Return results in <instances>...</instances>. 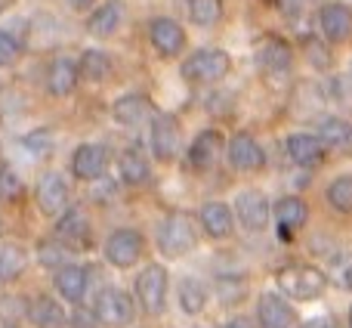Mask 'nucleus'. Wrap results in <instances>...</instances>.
<instances>
[{
    "label": "nucleus",
    "mask_w": 352,
    "mask_h": 328,
    "mask_svg": "<svg viewBox=\"0 0 352 328\" xmlns=\"http://www.w3.org/2000/svg\"><path fill=\"white\" fill-rule=\"evenodd\" d=\"M275 282L281 288V298L287 300H318L328 291V276L312 263H291L275 273Z\"/></svg>",
    "instance_id": "f257e3e1"
},
{
    "label": "nucleus",
    "mask_w": 352,
    "mask_h": 328,
    "mask_svg": "<svg viewBox=\"0 0 352 328\" xmlns=\"http://www.w3.org/2000/svg\"><path fill=\"white\" fill-rule=\"evenodd\" d=\"M133 294L146 316H164L167 294H170V273L164 263H146L133 282Z\"/></svg>",
    "instance_id": "f03ea898"
},
{
    "label": "nucleus",
    "mask_w": 352,
    "mask_h": 328,
    "mask_svg": "<svg viewBox=\"0 0 352 328\" xmlns=\"http://www.w3.org/2000/svg\"><path fill=\"white\" fill-rule=\"evenodd\" d=\"M198 245V226L188 214L182 211H170L164 220L158 223V251L164 257H186L188 251Z\"/></svg>",
    "instance_id": "7ed1b4c3"
},
{
    "label": "nucleus",
    "mask_w": 352,
    "mask_h": 328,
    "mask_svg": "<svg viewBox=\"0 0 352 328\" xmlns=\"http://www.w3.org/2000/svg\"><path fill=\"white\" fill-rule=\"evenodd\" d=\"M179 72L192 84H219L232 72V56L219 47H201L182 59Z\"/></svg>",
    "instance_id": "20e7f679"
},
{
    "label": "nucleus",
    "mask_w": 352,
    "mask_h": 328,
    "mask_svg": "<svg viewBox=\"0 0 352 328\" xmlns=\"http://www.w3.org/2000/svg\"><path fill=\"white\" fill-rule=\"evenodd\" d=\"M93 316H96L99 325H109V328H121L130 325L136 316V300L130 298L124 288H102L96 294V304H93Z\"/></svg>",
    "instance_id": "39448f33"
},
{
    "label": "nucleus",
    "mask_w": 352,
    "mask_h": 328,
    "mask_svg": "<svg viewBox=\"0 0 352 328\" xmlns=\"http://www.w3.org/2000/svg\"><path fill=\"white\" fill-rule=\"evenodd\" d=\"M232 217H238V223L248 232H263L272 220V205L269 198L260 192V189H241L232 201Z\"/></svg>",
    "instance_id": "423d86ee"
},
{
    "label": "nucleus",
    "mask_w": 352,
    "mask_h": 328,
    "mask_svg": "<svg viewBox=\"0 0 352 328\" xmlns=\"http://www.w3.org/2000/svg\"><path fill=\"white\" fill-rule=\"evenodd\" d=\"M226 161L238 174H256L266 167V152L256 143V136H250L248 130H238L229 143H226Z\"/></svg>",
    "instance_id": "0eeeda50"
},
{
    "label": "nucleus",
    "mask_w": 352,
    "mask_h": 328,
    "mask_svg": "<svg viewBox=\"0 0 352 328\" xmlns=\"http://www.w3.org/2000/svg\"><path fill=\"white\" fill-rule=\"evenodd\" d=\"M142 248H146L142 232L130 229V226H121V229H115L105 238V260L118 269H130L142 257Z\"/></svg>",
    "instance_id": "6e6552de"
},
{
    "label": "nucleus",
    "mask_w": 352,
    "mask_h": 328,
    "mask_svg": "<svg viewBox=\"0 0 352 328\" xmlns=\"http://www.w3.org/2000/svg\"><path fill=\"white\" fill-rule=\"evenodd\" d=\"M148 146H152V155L158 161H173L176 155H179L182 130H179V121H176L170 112H158V115H152Z\"/></svg>",
    "instance_id": "1a4fd4ad"
},
{
    "label": "nucleus",
    "mask_w": 352,
    "mask_h": 328,
    "mask_svg": "<svg viewBox=\"0 0 352 328\" xmlns=\"http://www.w3.org/2000/svg\"><path fill=\"white\" fill-rule=\"evenodd\" d=\"M148 41H152L155 53L164 59H176L186 50V28L170 16H155L148 22Z\"/></svg>",
    "instance_id": "9d476101"
},
{
    "label": "nucleus",
    "mask_w": 352,
    "mask_h": 328,
    "mask_svg": "<svg viewBox=\"0 0 352 328\" xmlns=\"http://www.w3.org/2000/svg\"><path fill=\"white\" fill-rule=\"evenodd\" d=\"M318 31H322L324 43H346L352 37V6L331 0L318 10Z\"/></svg>",
    "instance_id": "9b49d317"
},
{
    "label": "nucleus",
    "mask_w": 352,
    "mask_h": 328,
    "mask_svg": "<svg viewBox=\"0 0 352 328\" xmlns=\"http://www.w3.org/2000/svg\"><path fill=\"white\" fill-rule=\"evenodd\" d=\"M272 214H275V223H278L281 242H291L294 232L309 223V205L300 195H281L272 205Z\"/></svg>",
    "instance_id": "f8f14e48"
},
{
    "label": "nucleus",
    "mask_w": 352,
    "mask_h": 328,
    "mask_svg": "<svg viewBox=\"0 0 352 328\" xmlns=\"http://www.w3.org/2000/svg\"><path fill=\"white\" fill-rule=\"evenodd\" d=\"M56 242L65 245L68 251L87 248L93 242V226L80 207H68L65 214H59V220H56Z\"/></svg>",
    "instance_id": "ddd939ff"
},
{
    "label": "nucleus",
    "mask_w": 352,
    "mask_h": 328,
    "mask_svg": "<svg viewBox=\"0 0 352 328\" xmlns=\"http://www.w3.org/2000/svg\"><path fill=\"white\" fill-rule=\"evenodd\" d=\"M256 328H294L297 325V313L287 304V298H281L278 291H266L256 300Z\"/></svg>",
    "instance_id": "4468645a"
},
{
    "label": "nucleus",
    "mask_w": 352,
    "mask_h": 328,
    "mask_svg": "<svg viewBox=\"0 0 352 328\" xmlns=\"http://www.w3.org/2000/svg\"><path fill=\"white\" fill-rule=\"evenodd\" d=\"M226 152V140L217 127H207L188 143V152H186V161L188 167L195 170H210L213 164L219 161V155Z\"/></svg>",
    "instance_id": "2eb2a0df"
},
{
    "label": "nucleus",
    "mask_w": 352,
    "mask_h": 328,
    "mask_svg": "<svg viewBox=\"0 0 352 328\" xmlns=\"http://www.w3.org/2000/svg\"><path fill=\"white\" fill-rule=\"evenodd\" d=\"M37 207H41L47 217H59L68 211V183L62 174L50 170L37 180Z\"/></svg>",
    "instance_id": "dca6fc26"
},
{
    "label": "nucleus",
    "mask_w": 352,
    "mask_h": 328,
    "mask_svg": "<svg viewBox=\"0 0 352 328\" xmlns=\"http://www.w3.org/2000/svg\"><path fill=\"white\" fill-rule=\"evenodd\" d=\"M109 170V149L102 146V143H84V146L74 149L72 155V174L78 176V180H99V176Z\"/></svg>",
    "instance_id": "f3484780"
},
{
    "label": "nucleus",
    "mask_w": 352,
    "mask_h": 328,
    "mask_svg": "<svg viewBox=\"0 0 352 328\" xmlns=\"http://www.w3.org/2000/svg\"><path fill=\"white\" fill-rule=\"evenodd\" d=\"M155 115V105L146 93H124L111 103V118H115L121 127H140L148 118Z\"/></svg>",
    "instance_id": "a211bd4d"
},
{
    "label": "nucleus",
    "mask_w": 352,
    "mask_h": 328,
    "mask_svg": "<svg viewBox=\"0 0 352 328\" xmlns=\"http://www.w3.org/2000/svg\"><path fill=\"white\" fill-rule=\"evenodd\" d=\"M198 223L204 236L213 242H223L235 232V217H232V207L226 201H204L198 211Z\"/></svg>",
    "instance_id": "6ab92c4d"
},
{
    "label": "nucleus",
    "mask_w": 352,
    "mask_h": 328,
    "mask_svg": "<svg viewBox=\"0 0 352 328\" xmlns=\"http://www.w3.org/2000/svg\"><path fill=\"white\" fill-rule=\"evenodd\" d=\"M285 152H287V158L303 170L322 167V161H324V146L312 134H291L285 140Z\"/></svg>",
    "instance_id": "aec40b11"
},
{
    "label": "nucleus",
    "mask_w": 352,
    "mask_h": 328,
    "mask_svg": "<svg viewBox=\"0 0 352 328\" xmlns=\"http://www.w3.org/2000/svg\"><path fill=\"white\" fill-rule=\"evenodd\" d=\"M56 291L62 300L68 304H84L87 285H90V269L80 267V263H65L62 269H56Z\"/></svg>",
    "instance_id": "412c9836"
},
{
    "label": "nucleus",
    "mask_w": 352,
    "mask_h": 328,
    "mask_svg": "<svg viewBox=\"0 0 352 328\" xmlns=\"http://www.w3.org/2000/svg\"><path fill=\"white\" fill-rule=\"evenodd\" d=\"M260 68L266 74H272V78H285V74H291V68H294L291 43L281 41V37H269V41L260 47Z\"/></svg>",
    "instance_id": "4be33fe9"
},
{
    "label": "nucleus",
    "mask_w": 352,
    "mask_h": 328,
    "mask_svg": "<svg viewBox=\"0 0 352 328\" xmlns=\"http://www.w3.org/2000/svg\"><path fill=\"white\" fill-rule=\"evenodd\" d=\"M78 81H80V72H78V62L74 59H68V56H56V59L50 62L47 90L53 93V96H68V93H74Z\"/></svg>",
    "instance_id": "5701e85b"
},
{
    "label": "nucleus",
    "mask_w": 352,
    "mask_h": 328,
    "mask_svg": "<svg viewBox=\"0 0 352 328\" xmlns=\"http://www.w3.org/2000/svg\"><path fill=\"white\" fill-rule=\"evenodd\" d=\"M25 316L31 319L34 328H65L68 325V313L62 310V304H56L47 294L31 300V304L25 307Z\"/></svg>",
    "instance_id": "b1692460"
},
{
    "label": "nucleus",
    "mask_w": 352,
    "mask_h": 328,
    "mask_svg": "<svg viewBox=\"0 0 352 328\" xmlns=\"http://www.w3.org/2000/svg\"><path fill=\"white\" fill-rule=\"evenodd\" d=\"M121 25H124V3L121 0H105V3L96 6V10L90 12V19H87V28H90L96 37L115 34Z\"/></svg>",
    "instance_id": "393cba45"
},
{
    "label": "nucleus",
    "mask_w": 352,
    "mask_h": 328,
    "mask_svg": "<svg viewBox=\"0 0 352 328\" xmlns=\"http://www.w3.org/2000/svg\"><path fill=\"white\" fill-rule=\"evenodd\" d=\"M207 298H210V291H207V285L198 276H186L179 282V288H176V300H179V310L186 316H201L207 307Z\"/></svg>",
    "instance_id": "a878e982"
},
{
    "label": "nucleus",
    "mask_w": 352,
    "mask_h": 328,
    "mask_svg": "<svg viewBox=\"0 0 352 328\" xmlns=\"http://www.w3.org/2000/svg\"><path fill=\"white\" fill-rule=\"evenodd\" d=\"M118 174L127 186H146L152 180V164L140 149H124L121 158H118Z\"/></svg>",
    "instance_id": "bb28decb"
},
{
    "label": "nucleus",
    "mask_w": 352,
    "mask_h": 328,
    "mask_svg": "<svg viewBox=\"0 0 352 328\" xmlns=\"http://www.w3.org/2000/svg\"><path fill=\"white\" fill-rule=\"evenodd\" d=\"M28 269V251L22 245H0V285H10Z\"/></svg>",
    "instance_id": "cd10ccee"
},
{
    "label": "nucleus",
    "mask_w": 352,
    "mask_h": 328,
    "mask_svg": "<svg viewBox=\"0 0 352 328\" xmlns=\"http://www.w3.org/2000/svg\"><path fill=\"white\" fill-rule=\"evenodd\" d=\"M318 143H322L324 149H346L352 146V124L346 121V118H324L322 124H318Z\"/></svg>",
    "instance_id": "c85d7f7f"
},
{
    "label": "nucleus",
    "mask_w": 352,
    "mask_h": 328,
    "mask_svg": "<svg viewBox=\"0 0 352 328\" xmlns=\"http://www.w3.org/2000/svg\"><path fill=\"white\" fill-rule=\"evenodd\" d=\"M213 298L223 307H235L248 298V279L238 273H223L213 279Z\"/></svg>",
    "instance_id": "c756f323"
},
{
    "label": "nucleus",
    "mask_w": 352,
    "mask_h": 328,
    "mask_svg": "<svg viewBox=\"0 0 352 328\" xmlns=\"http://www.w3.org/2000/svg\"><path fill=\"white\" fill-rule=\"evenodd\" d=\"M111 68H115V62H111V56L105 53V50H84V53H80V59H78L80 78L93 81V84H99V81L109 78Z\"/></svg>",
    "instance_id": "7c9ffc66"
},
{
    "label": "nucleus",
    "mask_w": 352,
    "mask_h": 328,
    "mask_svg": "<svg viewBox=\"0 0 352 328\" xmlns=\"http://www.w3.org/2000/svg\"><path fill=\"white\" fill-rule=\"evenodd\" d=\"M186 10H188V22L198 25V28H213L226 16L223 0H186Z\"/></svg>",
    "instance_id": "2f4dec72"
},
{
    "label": "nucleus",
    "mask_w": 352,
    "mask_h": 328,
    "mask_svg": "<svg viewBox=\"0 0 352 328\" xmlns=\"http://www.w3.org/2000/svg\"><path fill=\"white\" fill-rule=\"evenodd\" d=\"M324 201L331 205V211L337 214H352V174H340L328 183L324 189Z\"/></svg>",
    "instance_id": "473e14b6"
},
{
    "label": "nucleus",
    "mask_w": 352,
    "mask_h": 328,
    "mask_svg": "<svg viewBox=\"0 0 352 328\" xmlns=\"http://www.w3.org/2000/svg\"><path fill=\"white\" fill-rule=\"evenodd\" d=\"M37 260H41L43 267H50V269H62L65 267V260H68V248L65 245H59L56 238H47V242L37 245Z\"/></svg>",
    "instance_id": "72a5a7b5"
},
{
    "label": "nucleus",
    "mask_w": 352,
    "mask_h": 328,
    "mask_svg": "<svg viewBox=\"0 0 352 328\" xmlns=\"http://www.w3.org/2000/svg\"><path fill=\"white\" fill-rule=\"evenodd\" d=\"M22 195V180L12 167H0V201H16Z\"/></svg>",
    "instance_id": "f704fd0d"
},
{
    "label": "nucleus",
    "mask_w": 352,
    "mask_h": 328,
    "mask_svg": "<svg viewBox=\"0 0 352 328\" xmlns=\"http://www.w3.org/2000/svg\"><path fill=\"white\" fill-rule=\"evenodd\" d=\"M19 56H22V43H19V37L0 28V68L16 65Z\"/></svg>",
    "instance_id": "c9c22d12"
},
{
    "label": "nucleus",
    "mask_w": 352,
    "mask_h": 328,
    "mask_svg": "<svg viewBox=\"0 0 352 328\" xmlns=\"http://www.w3.org/2000/svg\"><path fill=\"white\" fill-rule=\"evenodd\" d=\"M306 56H309V62L318 68V72H328L331 68V50L324 41H318V37H309V43H306Z\"/></svg>",
    "instance_id": "e433bc0d"
},
{
    "label": "nucleus",
    "mask_w": 352,
    "mask_h": 328,
    "mask_svg": "<svg viewBox=\"0 0 352 328\" xmlns=\"http://www.w3.org/2000/svg\"><path fill=\"white\" fill-rule=\"evenodd\" d=\"M50 146H53V140H50L47 130H34V134L25 136V149H31L34 155H47Z\"/></svg>",
    "instance_id": "4c0bfd02"
},
{
    "label": "nucleus",
    "mask_w": 352,
    "mask_h": 328,
    "mask_svg": "<svg viewBox=\"0 0 352 328\" xmlns=\"http://www.w3.org/2000/svg\"><path fill=\"white\" fill-rule=\"evenodd\" d=\"M68 322H72V328H96V325H99L96 316H93L90 310H74Z\"/></svg>",
    "instance_id": "58836bf2"
},
{
    "label": "nucleus",
    "mask_w": 352,
    "mask_h": 328,
    "mask_svg": "<svg viewBox=\"0 0 352 328\" xmlns=\"http://www.w3.org/2000/svg\"><path fill=\"white\" fill-rule=\"evenodd\" d=\"M275 6H278L285 16H297V12H303L306 0H275Z\"/></svg>",
    "instance_id": "ea45409f"
},
{
    "label": "nucleus",
    "mask_w": 352,
    "mask_h": 328,
    "mask_svg": "<svg viewBox=\"0 0 352 328\" xmlns=\"http://www.w3.org/2000/svg\"><path fill=\"white\" fill-rule=\"evenodd\" d=\"M300 328H337V322L331 316H316V319H309V322H303Z\"/></svg>",
    "instance_id": "a19ab883"
},
{
    "label": "nucleus",
    "mask_w": 352,
    "mask_h": 328,
    "mask_svg": "<svg viewBox=\"0 0 352 328\" xmlns=\"http://www.w3.org/2000/svg\"><path fill=\"white\" fill-rule=\"evenodd\" d=\"M223 328H256V325L248 316H232L229 322H223Z\"/></svg>",
    "instance_id": "79ce46f5"
},
{
    "label": "nucleus",
    "mask_w": 352,
    "mask_h": 328,
    "mask_svg": "<svg viewBox=\"0 0 352 328\" xmlns=\"http://www.w3.org/2000/svg\"><path fill=\"white\" fill-rule=\"evenodd\" d=\"M65 3L72 6V10H90L93 0H65Z\"/></svg>",
    "instance_id": "37998d69"
},
{
    "label": "nucleus",
    "mask_w": 352,
    "mask_h": 328,
    "mask_svg": "<svg viewBox=\"0 0 352 328\" xmlns=\"http://www.w3.org/2000/svg\"><path fill=\"white\" fill-rule=\"evenodd\" d=\"M12 6V0H0V12H6Z\"/></svg>",
    "instance_id": "c03bdc74"
},
{
    "label": "nucleus",
    "mask_w": 352,
    "mask_h": 328,
    "mask_svg": "<svg viewBox=\"0 0 352 328\" xmlns=\"http://www.w3.org/2000/svg\"><path fill=\"white\" fill-rule=\"evenodd\" d=\"M346 288H352V267L346 269Z\"/></svg>",
    "instance_id": "a18cd8bd"
},
{
    "label": "nucleus",
    "mask_w": 352,
    "mask_h": 328,
    "mask_svg": "<svg viewBox=\"0 0 352 328\" xmlns=\"http://www.w3.org/2000/svg\"><path fill=\"white\" fill-rule=\"evenodd\" d=\"M346 328H352V307H349V316H346Z\"/></svg>",
    "instance_id": "49530a36"
},
{
    "label": "nucleus",
    "mask_w": 352,
    "mask_h": 328,
    "mask_svg": "<svg viewBox=\"0 0 352 328\" xmlns=\"http://www.w3.org/2000/svg\"><path fill=\"white\" fill-rule=\"evenodd\" d=\"M3 328H16V325H3Z\"/></svg>",
    "instance_id": "de8ad7c7"
},
{
    "label": "nucleus",
    "mask_w": 352,
    "mask_h": 328,
    "mask_svg": "<svg viewBox=\"0 0 352 328\" xmlns=\"http://www.w3.org/2000/svg\"><path fill=\"white\" fill-rule=\"evenodd\" d=\"M198 328H201V325H198Z\"/></svg>",
    "instance_id": "09e8293b"
}]
</instances>
